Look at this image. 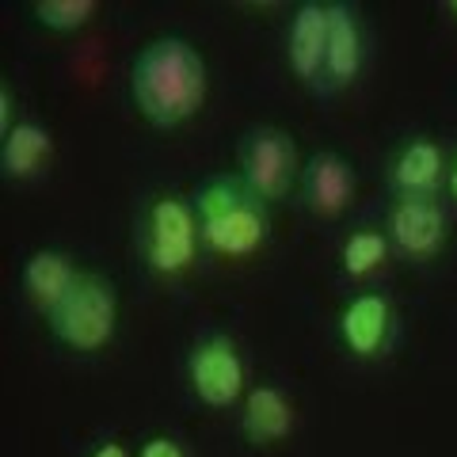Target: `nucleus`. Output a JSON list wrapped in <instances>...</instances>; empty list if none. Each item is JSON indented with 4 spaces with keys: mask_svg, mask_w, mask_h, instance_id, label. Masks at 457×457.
Returning <instances> with one entry per match:
<instances>
[{
    "mask_svg": "<svg viewBox=\"0 0 457 457\" xmlns=\"http://www.w3.org/2000/svg\"><path fill=\"white\" fill-rule=\"evenodd\" d=\"M206 62L187 38L164 35L137 50L130 65V99L137 114L156 130L191 122L206 104Z\"/></svg>",
    "mask_w": 457,
    "mask_h": 457,
    "instance_id": "1",
    "label": "nucleus"
},
{
    "mask_svg": "<svg viewBox=\"0 0 457 457\" xmlns=\"http://www.w3.org/2000/svg\"><path fill=\"white\" fill-rule=\"evenodd\" d=\"M203 248L221 260H248L270 240V210L240 176H210L191 191Z\"/></svg>",
    "mask_w": 457,
    "mask_h": 457,
    "instance_id": "2",
    "label": "nucleus"
},
{
    "mask_svg": "<svg viewBox=\"0 0 457 457\" xmlns=\"http://www.w3.org/2000/svg\"><path fill=\"white\" fill-rule=\"evenodd\" d=\"M134 240H137L141 263H145L153 275L176 278L183 270H191V263L198 260V248H203L191 198H183L176 191L153 195L137 213Z\"/></svg>",
    "mask_w": 457,
    "mask_h": 457,
    "instance_id": "3",
    "label": "nucleus"
},
{
    "mask_svg": "<svg viewBox=\"0 0 457 457\" xmlns=\"http://www.w3.org/2000/svg\"><path fill=\"white\" fill-rule=\"evenodd\" d=\"M46 328L57 343H65L77 354H96L114 339L119 328V294L114 282L96 275V270H80L73 290L46 312Z\"/></svg>",
    "mask_w": 457,
    "mask_h": 457,
    "instance_id": "4",
    "label": "nucleus"
},
{
    "mask_svg": "<svg viewBox=\"0 0 457 457\" xmlns=\"http://www.w3.org/2000/svg\"><path fill=\"white\" fill-rule=\"evenodd\" d=\"M237 168L245 187L252 195H260L267 206L290 198L297 179H302L297 145L278 126H252V130H245V137L237 141Z\"/></svg>",
    "mask_w": 457,
    "mask_h": 457,
    "instance_id": "5",
    "label": "nucleus"
},
{
    "mask_svg": "<svg viewBox=\"0 0 457 457\" xmlns=\"http://www.w3.org/2000/svg\"><path fill=\"white\" fill-rule=\"evenodd\" d=\"M385 237L408 263H431L450 240V218L438 198H393L385 213Z\"/></svg>",
    "mask_w": 457,
    "mask_h": 457,
    "instance_id": "6",
    "label": "nucleus"
},
{
    "mask_svg": "<svg viewBox=\"0 0 457 457\" xmlns=\"http://www.w3.org/2000/svg\"><path fill=\"white\" fill-rule=\"evenodd\" d=\"M187 381L191 393L206 408H233L245 393V359L228 336L198 339L187 354Z\"/></svg>",
    "mask_w": 457,
    "mask_h": 457,
    "instance_id": "7",
    "label": "nucleus"
},
{
    "mask_svg": "<svg viewBox=\"0 0 457 457\" xmlns=\"http://www.w3.org/2000/svg\"><path fill=\"white\" fill-rule=\"evenodd\" d=\"M450 179V164L438 141L431 137H408L385 168L393 198H438V191Z\"/></svg>",
    "mask_w": 457,
    "mask_h": 457,
    "instance_id": "8",
    "label": "nucleus"
},
{
    "mask_svg": "<svg viewBox=\"0 0 457 457\" xmlns=\"http://www.w3.org/2000/svg\"><path fill=\"white\" fill-rule=\"evenodd\" d=\"M286 62L294 77L312 96H324V62H328V0L297 4L290 31H286Z\"/></svg>",
    "mask_w": 457,
    "mask_h": 457,
    "instance_id": "9",
    "label": "nucleus"
},
{
    "mask_svg": "<svg viewBox=\"0 0 457 457\" xmlns=\"http://www.w3.org/2000/svg\"><path fill=\"white\" fill-rule=\"evenodd\" d=\"M297 195L302 206L312 218H339L354 198V168L347 156H339L336 149L312 153L302 164V179H297Z\"/></svg>",
    "mask_w": 457,
    "mask_h": 457,
    "instance_id": "10",
    "label": "nucleus"
},
{
    "mask_svg": "<svg viewBox=\"0 0 457 457\" xmlns=\"http://www.w3.org/2000/svg\"><path fill=\"white\" fill-rule=\"evenodd\" d=\"M366 62V35L359 12L343 0H328V62H324V96L343 92L359 80Z\"/></svg>",
    "mask_w": 457,
    "mask_h": 457,
    "instance_id": "11",
    "label": "nucleus"
},
{
    "mask_svg": "<svg viewBox=\"0 0 457 457\" xmlns=\"http://www.w3.org/2000/svg\"><path fill=\"white\" fill-rule=\"evenodd\" d=\"M339 343L354 359H378L385 354L393 339V305L385 294H354L347 305L339 309Z\"/></svg>",
    "mask_w": 457,
    "mask_h": 457,
    "instance_id": "12",
    "label": "nucleus"
},
{
    "mask_svg": "<svg viewBox=\"0 0 457 457\" xmlns=\"http://www.w3.org/2000/svg\"><path fill=\"white\" fill-rule=\"evenodd\" d=\"M294 431V404L278 385H255L245 396V411H240V435L252 446H275Z\"/></svg>",
    "mask_w": 457,
    "mask_h": 457,
    "instance_id": "13",
    "label": "nucleus"
},
{
    "mask_svg": "<svg viewBox=\"0 0 457 457\" xmlns=\"http://www.w3.org/2000/svg\"><path fill=\"white\" fill-rule=\"evenodd\" d=\"M80 270L73 267L65 252H54V248H38L27 255V263L20 270V282H23V294L31 297V305L46 317V312L62 302V297L73 290Z\"/></svg>",
    "mask_w": 457,
    "mask_h": 457,
    "instance_id": "14",
    "label": "nucleus"
},
{
    "mask_svg": "<svg viewBox=\"0 0 457 457\" xmlns=\"http://www.w3.org/2000/svg\"><path fill=\"white\" fill-rule=\"evenodd\" d=\"M54 153V137L38 122H16L0 137V176L4 179H35Z\"/></svg>",
    "mask_w": 457,
    "mask_h": 457,
    "instance_id": "15",
    "label": "nucleus"
},
{
    "mask_svg": "<svg viewBox=\"0 0 457 457\" xmlns=\"http://www.w3.org/2000/svg\"><path fill=\"white\" fill-rule=\"evenodd\" d=\"M389 252H393V245H389V237H385V228L381 233L378 228H354L339 248V267L347 278H370L374 270L385 267Z\"/></svg>",
    "mask_w": 457,
    "mask_h": 457,
    "instance_id": "16",
    "label": "nucleus"
},
{
    "mask_svg": "<svg viewBox=\"0 0 457 457\" xmlns=\"http://www.w3.org/2000/svg\"><path fill=\"white\" fill-rule=\"evenodd\" d=\"M99 12L96 0H38L35 4V20L50 31H80L84 23H92Z\"/></svg>",
    "mask_w": 457,
    "mask_h": 457,
    "instance_id": "17",
    "label": "nucleus"
},
{
    "mask_svg": "<svg viewBox=\"0 0 457 457\" xmlns=\"http://www.w3.org/2000/svg\"><path fill=\"white\" fill-rule=\"evenodd\" d=\"M137 457H187V450H183L176 438H168V435H156V438H149V442H141Z\"/></svg>",
    "mask_w": 457,
    "mask_h": 457,
    "instance_id": "18",
    "label": "nucleus"
},
{
    "mask_svg": "<svg viewBox=\"0 0 457 457\" xmlns=\"http://www.w3.org/2000/svg\"><path fill=\"white\" fill-rule=\"evenodd\" d=\"M12 130V88L0 84V137Z\"/></svg>",
    "mask_w": 457,
    "mask_h": 457,
    "instance_id": "19",
    "label": "nucleus"
},
{
    "mask_svg": "<svg viewBox=\"0 0 457 457\" xmlns=\"http://www.w3.org/2000/svg\"><path fill=\"white\" fill-rule=\"evenodd\" d=\"M92 457H130V450H126L122 442L111 438V442H99V446L92 450Z\"/></svg>",
    "mask_w": 457,
    "mask_h": 457,
    "instance_id": "20",
    "label": "nucleus"
},
{
    "mask_svg": "<svg viewBox=\"0 0 457 457\" xmlns=\"http://www.w3.org/2000/svg\"><path fill=\"white\" fill-rule=\"evenodd\" d=\"M446 187H450V195L457 198V156H453V164H450V179H446Z\"/></svg>",
    "mask_w": 457,
    "mask_h": 457,
    "instance_id": "21",
    "label": "nucleus"
},
{
    "mask_svg": "<svg viewBox=\"0 0 457 457\" xmlns=\"http://www.w3.org/2000/svg\"><path fill=\"white\" fill-rule=\"evenodd\" d=\"M446 8H450V12H453V16H457V0H450V4H446Z\"/></svg>",
    "mask_w": 457,
    "mask_h": 457,
    "instance_id": "22",
    "label": "nucleus"
}]
</instances>
